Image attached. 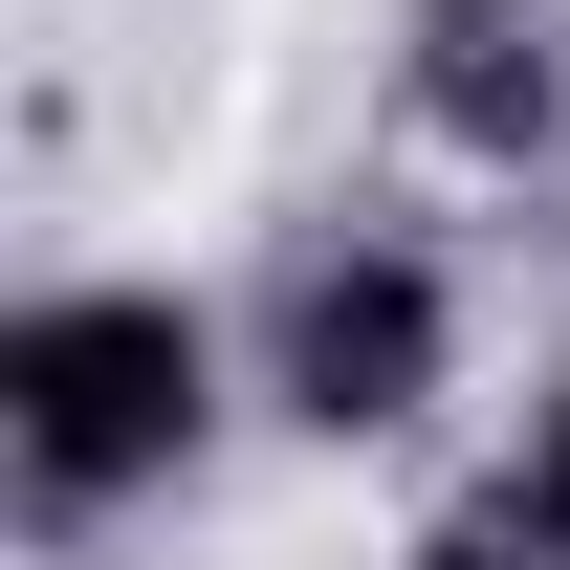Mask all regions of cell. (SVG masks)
I'll return each instance as SVG.
<instances>
[{"label":"cell","instance_id":"obj_5","mask_svg":"<svg viewBox=\"0 0 570 570\" xmlns=\"http://www.w3.org/2000/svg\"><path fill=\"white\" fill-rule=\"evenodd\" d=\"M527 504H549V527H570V417H549V461H527Z\"/></svg>","mask_w":570,"mask_h":570},{"label":"cell","instance_id":"obj_1","mask_svg":"<svg viewBox=\"0 0 570 570\" xmlns=\"http://www.w3.org/2000/svg\"><path fill=\"white\" fill-rule=\"evenodd\" d=\"M0 439H22V483H45V504L154 483V461L198 439V330H176V307H132V285L22 307V330H0Z\"/></svg>","mask_w":570,"mask_h":570},{"label":"cell","instance_id":"obj_3","mask_svg":"<svg viewBox=\"0 0 570 570\" xmlns=\"http://www.w3.org/2000/svg\"><path fill=\"white\" fill-rule=\"evenodd\" d=\"M439 110H461V132H549V45H527L504 0H439Z\"/></svg>","mask_w":570,"mask_h":570},{"label":"cell","instance_id":"obj_2","mask_svg":"<svg viewBox=\"0 0 570 570\" xmlns=\"http://www.w3.org/2000/svg\"><path fill=\"white\" fill-rule=\"evenodd\" d=\"M285 395L352 439V417H417L439 395V285L417 264H307L285 285Z\"/></svg>","mask_w":570,"mask_h":570},{"label":"cell","instance_id":"obj_4","mask_svg":"<svg viewBox=\"0 0 570 570\" xmlns=\"http://www.w3.org/2000/svg\"><path fill=\"white\" fill-rule=\"evenodd\" d=\"M439 570H570V527L504 483V504H461V527H439Z\"/></svg>","mask_w":570,"mask_h":570}]
</instances>
